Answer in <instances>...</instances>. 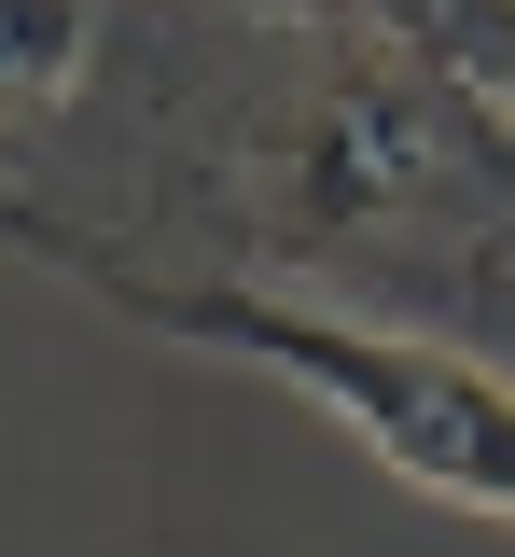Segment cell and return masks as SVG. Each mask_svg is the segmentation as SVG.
Returning a JSON list of instances; mask_svg holds the SVG:
<instances>
[{
	"instance_id": "obj_1",
	"label": "cell",
	"mask_w": 515,
	"mask_h": 557,
	"mask_svg": "<svg viewBox=\"0 0 515 557\" xmlns=\"http://www.w3.org/2000/svg\"><path fill=\"white\" fill-rule=\"evenodd\" d=\"M126 307H153L167 335H210L265 376H293L306 405H335L418 502H460V516H515V391L488 362H460L432 335H376V321H335V307H265V293H153V278L98 265Z\"/></svg>"
}]
</instances>
